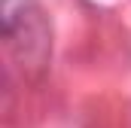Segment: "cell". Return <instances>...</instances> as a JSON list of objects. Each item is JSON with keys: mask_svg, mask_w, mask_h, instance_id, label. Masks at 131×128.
<instances>
[{"mask_svg": "<svg viewBox=\"0 0 131 128\" xmlns=\"http://www.w3.org/2000/svg\"><path fill=\"white\" fill-rule=\"evenodd\" d=\"M6 40L21 52L25 61H43L49 52V28L34 0H3Z\"/></svg>", "mask_w": 131, "mask_h": 128, "instance_id": "6da1fadb", "label": "cell"}]
</instances>
